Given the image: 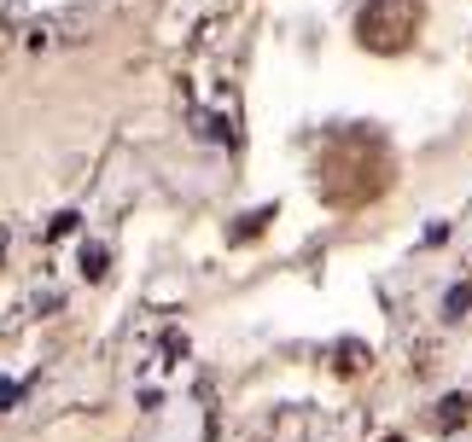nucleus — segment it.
Segmentation results:
<instances>
[{"mask_svg": "<svg viewBox=\"0 0 472 442\" xmlns=\"http://www.w3.org/2000/svg\"><path fill=\"white\" fill-rule=\"evenodd\" d=\"M385 442H403V437H385Z\"/></svg>", "mask_w": 472, "mask_h": 442, "instance_id": "obj_5", "label": "nucleus"}, {"mask_svg": "<svg viewBox=\"0 0 472 442\" xmlns=\"http://www.w3.org/2000/svg\"><path fill=\"white\" fill-rule=\"evenodd\" d=\"M82 268H88V279H99V274H105V250H99V245H88Z\"/></svg>", "mask_w": 472, "mask_h": 442, "instance_id": "obj_4", "label": "nucleus"}, {"mask_svg": "<svg viewBox=\"0 0 472 442\" xmlns=\"http://www.w3.org/2000/svg\"><path fill=\"white\" fill-rule=\"evenodd\" d=\"M420 29V0H368L356 18V35L368 53H403Z\"/></svg>", "mask_w": 472, "mask_h": 442, "instance_id": "obj_1", "label": "nucleus"}, {"mask_svg": "<svg viewBox=\"0 0 472 442\" xmlns=\"http://www.w3.org/2000/svg\"><path fill=\"white\" fill-rule=\"evenodd\" d=\"M460 425H467V396H449L444 414H437V431H460Z\"/></svg>", "mask_w": 472, "mask_h": 442, "instance_id": "obj_2", "label": "nucleus"}, {"mask_svg": "<svg viewBox=\"0 0 472 442\" xmlns=\"http://www.w3.org/2000/svg\"><path fill=\"white\" fill-rule=\"evenodd\" d=\"M467 303H472V291H467V286H449V297H444V320H460V315H467Z\"/></svg>", "mask_w": 472, "mask_h": 442, "instance_id": "obj_3", "label": "nucleus"}]
</instances>
